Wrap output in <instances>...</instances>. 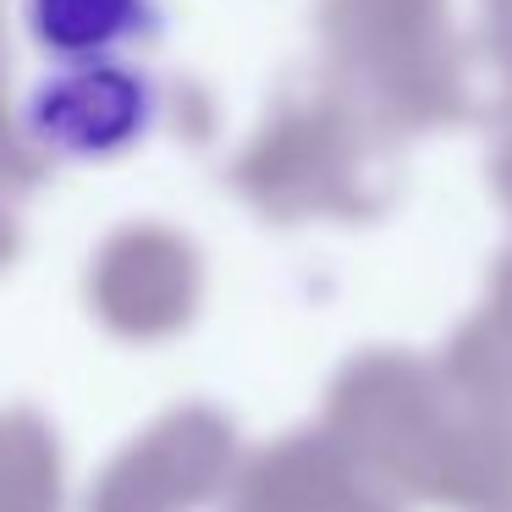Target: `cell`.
I'll list each match as a JSON object with an SVG mask.
<instances>
[{"instance_id":"obj_1","label":"cell","mask_w":512,"mask_h":512,"mask_svg":"<svg viewBox=\"0 0 512 512\" xmlns=\"http://www.w3.org/2000/svg\"><path fill=\"white\" fill-rule=\"evenodd\" d=\"M155 78L133 61H72L50 67L23 100V133L56 160H116L155 127Z\"/></svg>"},{"instance_id":"obj_2","label":"cell","mask_w":512,"mask_h":512,"mask_svg":"<svg viewBox=\"0 0 512 512\" xmlns=\"http://www.w3.org/2000/svg\"><path fill=\"white\" fill-rule=\"evenodd\" d=\"M23 28L50 67L122 61L127 45L160 28L155 0H23Z\"/></svg>"}]
</instances>
